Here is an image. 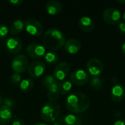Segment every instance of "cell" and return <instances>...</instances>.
<instances>
[{"instance_id":"obj_1","label":"cell","mask_w":125,"mask_h":125,"mask_svg":"<svg viewBox=\"0 0 125 125\" xmlns=\"http://www.w3.org/2000/svg\"><path fill=\"white\" fill-rule=\"evenodd\" d=\"M90 100L85 94L78 92L70 94L66 100V107L73 114H81L86 111L90 106Z\"/></svg>"},{"instance_id":"obj_2","label":"cell","mask_w":125,"mask_h":125,"mask_svg":"<svg viewBox=\"0 0 125 125\" xmlns=\"http://www.w3.org/2000/svg\"><path fill=\"white\" fill-rule=\"evenodd\" d=\"M44 47L50 51H56L64 45L65 36L62 31L56 28L48 29L42 38Z\"/></svg>"},{"instance_id":"obj_3","label":"cell","mask_w":125,"mask_h":125,"mask_svg":"<svg viewBox=\"0 0 125 125\" xmlns=\"http://www.w3.org/2000/svg\"><path fill=\"white\" fill-rule=\"evenodd\" d=\"M61 108L56 102H48L45 103L40 111V117L45 122H53L59 116Z\"/></svg>"},{"instance_id":"obj_4","label":"cell","mask_w":125,"mask_h":125,"mask_svg":"<svg viewBox=\"0 0 125 125\" xmlns=\"http://www.w3.org/2000/svg\"><path fill=\"white\" fill-rule=\"evenodd\" d=\"M28 58L24 54H18L11 62L12 70L18 74L23 73L29 67Z\"/></svg>"},{"instance_id":"obj_5","label":"cell","mask_w":125,"mask_h":125,"mask_svg":"<svg viewBox=\"0 0 125 125\" xmlns=\"http://www.w3.org/2000/svg\"><path fill=\"white\" fill-rule=\"evenodd\" d=\"M25 29L28 34L31 36L40 37L44 31V27L42 24L35 20V19H29L25 22Z\"/></svg>"},{"instance_id":"obj_6","label":"cell","mask_w":125,"mask_h":125,"mask_svg":"<svg viewBox=\"0 0 125 125\" xmlns=\"http://www.w3.org/2000/svg\"><path fill=\"white\" fill-rule=\"evenodd\" d=\"M70 82L76 86H83L89 80V75L82 69L74 70L70 75Z\"/></svg>"},{"instance_id":"obj_7","label":"cell","mask_w":125,"mask_h":125,"mask_svg":"<svg viewBox=\"0 0 125 125\" xmlns=\"http://www.w3.org/2000/svg\"><path fill=\"white\" fill-rule=\"evenodd\" d=\"M45 70V64L43 62L36 60L31 62L28 67V73L32 78H38L41 77Z\"/></svg>"},{"instance_id":"obj_8","label":"cell","mask_w":125,"mask_h":125,"mask_svg":"<svg viewBox=\"0 0 125 125\" xmlns=\"http://www.w3.org/2000/svg\"><path fill=\"white\" fill-rule=\"evenodd\" d=\"M121 18V12L114 7H109L104 10L103 13V19L108 24H116L119 23Z\"/></svg>"},{"instance_id":"obj_9","label":"cell","mask_w":125,"mask_h":125,"mask_svg":"<svg viewBox=\"0 0 125 125\" xmlns=\"http://www.w3.org/2000/svg\"><path fill=\"white\" fill-rule=\"evenodd\" d=\"M86 68L90 75L92 76H98L101 75L104 70L103 63L97 58L89 59L86 64Z\"/></svg>"},{"instance_id":"obj_10","label":"cell","mask_w":125,"mask_h":125,"mask_svg":"<svg viewBox=\"0 0 125 125\" xmlns=\"http://www.w3.org/2000/svg\"><path fill=\"white\" fill-rule=\"evenodd\" d=\"M70 69V67L67 62H60L55 67L53 70V75L58 82L62 81L68 75Z\"/></svg>"},{"instance_id":"obj_11","label":"cell","mask_w":125,"mask_h":125,"mask_svg":"<svg viewBox=\"0 0 125 125\" xmlns=\"http://www.w3.org/2000/svg\"><path fill=\"white\" fill-rule=\"evenodd\" d=\"M26 53L31 59H40L45 55V48L38 43H31L26 48Z\"/></svg>"},{"instance_id":"obj_12","label":"cell","mask_w":125,"mask_h":125,"mask_svg":"<svg viewBox=\"0 0 125 125\" xmlns=\"http://www.w3.org/2000/svg\"><path fill=\"white\" fill-rule=\"evenodd\" d=\"M23 46L22 41L20 38L12 37L9 38L6 42V47L8 51H10L12 53H18Z\"/></svg>"},{"instance_id":"obj_13","label":"cell","mask_w":125,"mask_h":125,"mask_svg":"<svg viewBox=\"0 0 125 125\" xmlns=\"http://www.w3.org/2000/svg\"><path fill=\"white\" fill-rule=\"evenodd\" d=\"M111 98L115 103H120L125 97V89L123 85L118 83L113 86L111 92Z\"/></svg>"},{"instance_id":"obj_14","label":"cell","mask_w":125,"mask_h":125,"mask_svg":"<svg viewBox=\"0 0 125 125\" xmlns=\"http://www.w3.org/2000/svg\"><path fill=\"white\" fill-rule=\"evenodd\" d=\"M78 26L83 31L89 33L93 31L94 28V23L90 17L83 16L78 21Z\"/></svg>"},{"instance_id":"obj_15","label":"cell","mask_w":125,"mask_h":125,"mask_svg":"<svg viewBox=\"0 0 125 125\" xmlns=\"http://www.w3.org/2000/svg\"><path fill=\"white\" fill-rule=\"evenodd\" d=\"M64 50L70 54L77 53L81 48V42L76 39H70L64 43Z\"/></svg>"},{"instance_id":"obj_16","label":"cell","mask_w":125,"mask_h":125,"mask_svg":"<svg viewBox=\"0 0 125 125\" xmlns=\"http://www.w3.org/2000/svg\"><path fill=\"white\" fill-rule=\"evenodd\" d=\"M45 10L47 13L51 15H58L62 12V5L58 1H55V0L49 1L45 4Z\"/></svg>"},{"instance_id":"obj_17","label":"cell","mask_w":125,"mask_h":125,"mask_svg":"<svg viewBox=\"0 0 125 125\" xmlns=\"http://www.w3.org/2000/svg\"><path fill=\"white\" fill-rule=\"evenodd\" d=\"M12 109L5 105L0 106V124L2 125H7L12 121Z\"/></svg>"},{"instance_id":"obj_18","label":"cell","mask_w":125,"mask_h":125,"mask_svg":"<svg viewBox=\"0 0 125 125\" xmlns=\"http://www.w3.org/2000/svg\"><path fill=\"white\" fill-rule=\"evenodd\" d=\"M47 96L50 102H56V100L59 99L60 93L59 90V82L56 81L52 85H51L47 89Z\"/></svg>"},{"instance_id":"obj_19","label":"cell","mask_w":125,"mask_h":125,"mask_svg":"<svg viewBox=\"0 0 125 125\" xmlns=\"http://www.w3.org/2000/svg\"><path fill=\"white\" fill-rule=\"evenodd\" d=\"M24 27H25L24 22L20 19H17V20H15L12 23L10 30V32L12 34L17 35V34H20L23 30Z\"/></svg>"},{"instance_id":"obj_20","label":"cell","mask_w":125,"mask_h":125,"mask_svg":"<svg viewBox=\"0 0 125 125\" xmlns=\"http://www.w3.org/2000/svg\"><path fill=\"white\" fill-rule=\"evenodd\" d=\"M19 85H20L21 90L24 93H27L29 92L33 89L34 81L31 78H25L21 81Z\"/></svg>"},{"instance_id":"obj_21","label":"cell","mask_w":125,"mask_h":125,"mask_svg":"<svg viewBox=\"0 0 125 125\" xmlns=\"http://www.w3.org/2000/svg\"><path fill=\"white\" fill-rule=\"evenodd\" d=\"M72 89V83L67 80H64L59 82V93L62 95L67 94Z\"/></svg>"},{"instance_id":"obj_22","label":"cell","mask_w":125,"mask_h":125,"mask_svg":"<svg viewBox=\"0 0 125 125\" xmlns=\"http://www.w3.org/2000/svg\"><path fill=\"white\" fill-rule=\"evenodd\" d=\"M104 80L102 79L99 76H93L91 78V81L89 83V86L92 89L98 90L102 89L104 86Z\"/></svg>"},{"instance_id":"obj_23","label":"cell","mask_w":125,"mask_h":125,"mask_svg":"<svg viewBox=\"0 0 125 125\" xmlns=\"http://www.w3.org/2000/svg\"><path fill=\"white\" fill-rule=\"evenodd\" d=\"M64 125H81L82 122L81 119L74 115V114H68L64 116Z\"/></svg>"},{"instance_id":"obj_24","label":"cell","mask_w":125,"mask_h":125,"mask_svg":"<svg viewBox=\"0 0 125 125\" xmlns=\"http://www.w3.org/2000/svg\"><path fill=\"white\" fill-rule=\"evenodd\" d=\"M59 56L56 53L48 52L46 53L45 55V61L49 65L57 64L59 62Z\"/></svg>"},{"instance_id":"obj_25","label":"cell","mask_w":125,"mask_h":125,"mask_svg":"<svg viewBox=\"0 0 125 125\" xmlns=\"http://www.w3.org/2000/svg\"><path fill=\"white\" fill-rule=\"evenodd\" d=\"M57 81L56 80V78L53 77V75L48 74L46 75L42 80V85L44 88H45L46 89L53 83H54L55 82H56Z\"/></svg>"},{"instance_id":"obj_26","label":"cell","mask_w":125,"mask_h":125,"mask_svg":"<svg viewBox=\"0 0 125 125\" xmlns=\"http://www.w3.org/2000/svg\"><path fill=\"white\" fill-rule=\"evenodd\" d=\"M21 81H22L21 80V76L20 75V74H18V73H14L10 76V82L13 85L20 84V83L21 82Z\"/></svg>"},{"instance_id":"obj_27","label":"cell","mask_w":125,"mask_h":125,"mask_svg":"<svg viewBox=\"0 0 125 125\" xmlns=\"http://www.w3.org/2000/svg\"><path fill=\"white\" fill-rule=\"evenodd\" d=\"M9 33V29L7 26L3 23H0V38H5Z\"/></svg>"},{"instance_id":"obj_28","label":"cell","mask_w":125,"mask_h":125,"mask_svg":"<svg viewBox=\"0 0 125 125\" xmlns=\"http://www.w3.org/2000/svg\"><path fill=\"white\" fill-rule=\"evenodd\" d=\"M3 104H4V105L10 108H12L15 105V102L11 98H5L3 101Z\"/></svg>"},{"instance_id":"obj_29","label":"cell","mask_w":125,"mask_h":125,"mask_svg":"<svg viewBox=\"0 0 125 125\" xmlns=\"http://www.w3.org/2000/svg\"><path fill=\"white\" fill-rule=\"evenodd\" d=\"M118 31L119 34H122V35H125V23L123 22H121V23H119L118 25H117V27H116Z\"/></svg>"},{"instance_id":"obj_30","label":"cell","mask_w":125,"mask_h":125,"mask_svg":"<svg viewBox=\"0 0 125 125\" xmlns=\"http://www.w3.org/2000/svg\"><path fill=\"white\" fill-rule=\"evenodd\" d=\"M53 125H64V116H59L55 122H53Z\"/></svg>"},{"instance_id":"obj_31","label":"cell","mask_w":125,"mask_h":125,"mask_svg":"<svg viewBox=\"0 0 125 125\" xmlns=\"http://www.w3.org/2000/svg\"><path fill=\"white\" fill-rule=\"evenodd\" d=\"M12 125H25V122L22 119H15V120L13 121Z\"/></svg>"},{"instance_id":"obj_32","label":"cell","mask_w":125,"mask_h":125,"mask_svg":"<svg viewBox=\"0 0 125 125\" xmlns=\"http://www.w3.org/2000/svg\"><path fill=\"white\" fill-rule=\"evenodd\" d=\"M23 2V1L22 0H15V1L12 0V1H10V3L11 4L14 5V6H19V5L21 4Z\"/></svg>"},{"instance_id":"obj_33","label":"cell","mask_w":125,"mask_h":125,"mask_svg":"<svg viewBox=\"0 0 125 125\" xmlns=\"http://www.w3.org/2000/svg\"><path fill=\"white\" fill-rule=\"evenodd\" d=\"M114 125H125V121L124 120H117L115 122Z\"/></svg>"},{"instance_id":"obj_34","label":"cell","mask_w":125,"mask_h":125,"mask_svg":"<svg viewBox=\"0 0 125 125\" xmlns=\"http://www.w3.org/2000/svg\"><path fill=\"white\" fill-rule=\"evenodd\" d=\"M122 52L125 55V42L122 44Z\"/></svg>"},{"instance_id":"obj_35","label":"cell","mask_w":125,"mask_h":125,"mask_svg":"<svg viewBox=\"0 0 125 125\" xmlns=\"http://www.w3.org/2000/svg\"><path fill=\"white\" fill-rule=\"evenodd\" d=\"M117 2H118V3H120V4H125V0H123V1H122V0L117 1Z\"/></svg>"},{"instance_id":"obj_36","label":"cell","mask_w":125,"mask_h":125,"mask_svg":"<svg viewBox=\"0 0 125 125\" xmlns=\"http://www.w3.org/2000/svg\"><path fill=\"white\" fill-rule=\"evenodd\" d=\"M48 125L45 124V123H41V124H37V125Z\"/></svg>"},{"instance_id":"obj_37","label":"cell","mask_w":125,"mask_h":125,"mask_svg":"<svg viewBox=\"0 0 125 125\" xmlns=\"http://www.w3.org/2000/svg\"><path fill=\"white\" fill-rule=\"evenodd\" d=\"M123 19H124V21H125V13L123 14Z\"/></svg>"},{"instance_id":"obj_38","label":"cell","mask_w":125,"mask_h":125,"mask_svg":"<svg viewBox=\"0 0 125 125\" xmlns=\"http://www.w3.org/2000/svg\"><path fill=\"white\" fill-rule=\"evenodd\" d=\"M1 103V96H0V104Z\"/></svg>"},{"instance_id":"obj_39","label":"cell","mask_w":125,"mask_h":125,"mask_svg":"<svg viewBox=\"0 0 125 125\" xmlns=\"http://www.w3.org/2000/svg\"></svg>"}]
</instances>
